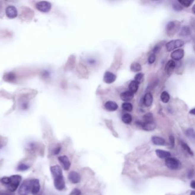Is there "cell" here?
Masks as SVG:
<instances>
[{
  "label": "cell",
  "mask_w": 195,
  "mask_h": 195,
  "mask_svg": "<svg viewBox=\"0 0 195 195\" xmlns=\"http://www.w3.org/2000/svg\"><path fill=\"white\" fill-rule=\"evenodd\" d=\"M22 178L21 176L16 175L10 177H4L1 179V182L7 185L10 192H13L16 191L21 181Z\"/></svg>",
  "instance_id": "6da1fadb"
},
{
  "label": "cell",
  "mask_w": 195,
  "mask_h": 195,
  "mask_svg": "<svg viewBox=\"0 0 195 195\" xmlns=\"http://www.w3.org/2000/svg\"><path fill=\"white\" fill-rule=\"evenodd\" d=\"M180 28V23L176 21L169 22L165 27V31L167 34L170 36H173Z\"/></svg>",
  "instance_id": "7a4b0ae2"
},
{
  "label": "cell",
  "mask_w": 195,
  "mask_h": 195,
  "mask_svg": "<svg viewBox=\"0 0 195 195\" xmlns=\"http://www.w3.org/2000/svg\"><path fill=\"white\" fill-rule=\"evenodd\" d=\"M184 45V41L181 40H173L167 43L165 47L168 52H171L175 49L182 47Z\"/></svg>",
  "instance_id": "3957f363"
},
{
  "label": "cell",
  "mask_w": 195,
  "mask_h": 195,
  "mask_svg": "<svg viewBox=\"0 0 195 195\" xmlns=\"http://www.w3.org/2000/svg\"><path fill=\"white\" fill-rule=\"evenodd\" d=\"M32 183L31 180H26L22 184L19 188L18 193L20 195H27L31 191Z\"/></svg>",
  "instance_id": "277c9868"
},
{
  "label": "cell",
  "mask_w": 195,
  "mask_h": 195,
  "mask_svg": "<svg viewBox=\"0 0 195 195\" xmlns=\"http://www.w3.org/2000/svg\"><path fill=\"white\" fill-rule=\"evenodd\" d=\"M166 166L172 170H178L180 166V162L173 157H168L165 159Z\"/></svg>",
  "instance_id": "5b68a950"
},
{
  "label": "cell",
  "mask_w": 195,
  "mask_h": 195,
  "mask_svg": "<svg viewBox=\"0 0 195 195\" xmlns=\"http://www.w3.org/2000/svg\"><path fill=\"white\" fill-rule=\"evenodd\" d=\"M51 8V4L48 1H40L36 4V8L42 12H48Z\"/></svg>",
  "instance_id": "8992f818"
},
{
  "label": "cell",
  "mask_w": 195,
  "mask_h": 195,
  "mask_svg": "<svg viewBox=\"0 0 195 195\" xmlns=\"http://www.w3.org/2000/svg\"><path fill=\"white\" fill-rule=\"evenodd\" d=\"M55 187L58 191H62L65 188V182L63 175L54 178Z\"/></svg>",
  "instance_id": "52a82bcc"
},
{
  "label": "cell",
  "mask_w": 195,
  "mask_h": 195,
  "mask_svg": "<svg viewBox=\"0 0 195 195\" xmlns=\"http://www.w3.org/2000/svg\"><path fill=\"white\" fill-rule=\"evenodd\" d=\"M32 188L31 192L33 195H37L40 191V184L38 179H33L31 180Z\"/></svg>",
  "instance_id": "ba28073f"
},
{
  "label": "cell",
  "mask_w": 195,
  "mask_h": 195,
  "mask_svg": "<svg viewBox=\"0 0 195 195\" xmlns=\"http://www.w3.org/2000/svg\"><path fill=\"white\" fill-rule=\"evenodd\" d=\"M58 161L61 164L63 168L65 171L69 170L71 167V162L66 156H61L58 157Z\"/></svg>",
  "instance_id": "9c48e42d"
},
{
  "label": "cell",
  "mask_w": 195,
  "mask_h": 195,
  "mask_svg": "<svg viewBox=\"0 0 195 195\" xmlns=\"http://www.w3.org/2000/svg\"><path fill=\"white\" fill-rule=\"evenodd\" d=\"M5 13L9 18H15L17 16L18 12L16 7L13 6H9L5 10Z\"/></svg>",
  "instance_id": "30bf717a"
},
{
  "label": "cell",
  "mask_w": 195,
  "mask_h": 195,
  "mask_svg": "<svg viewBox=\"0 0 195 195\" xmlns=\"http://www.w3.org/2000/svg\"><path fill=\"white\" fill-rule=\"evenodd\" d=\"M184 55V51L183 49H178L174 50L171 53V57L173 60L179 61L183 58Z\"/></svg>",
  "instance_id": "8fae6325"
},
{
  "label": "cell",
  "mask_w": 195,
  "mask_h": 195,
  "mask_svg": "<svg viewBox=\"0 0 195 195\" xmlns=\"http://www.w3.org/2000/svg\"><path fill=\"white\" fill-rule=\"evenodd\" d=\"M176 67V63L173 60H170L165 65V71L168 76H170L173 72Z\"/></svg>",
  "instance_id": "7c38bea8"
},
{
  "label": "cell",
  "mask_w": 195,
  "mask_h": 195,
  "mask_svg": "<svg viewBox=\"0 0 195 195\" xmlns=\"http://www.w3.org/2000/svg\"><path fill=\"white\" fill-rule=\"evenodd\" d=\"M68 178L71 183L73 184L79 183L81 180L80 175L74 171L71 172L68 175Z\"/></svg>",
  "instance_id": "4fadbf2b"
},
{
  "label": "cell",
  "mask_w": 195,
  "mask_h": 195,
  "mask_svg": "<svg viewBox=\"0 0 195 195\" xmlns=\"http://www.w3.org/2000/svg\"><path fill=\"white\" fill-rule=\"evenodd\" d=\"M51 174L53 176V178H55L58 176H63V172L61 167L59 165H54L50 167Z\"/></svg>",
  "instance_id": "5bb4252c"
},
{
  "label": "cell",
  "mask_w": 195,
  "mask_h": 195,
  "mask_svg": "<svg viewBox=\"0 0 195 195\" xmlns=\"http://www.w3.org/2000/svg\"><path fill=\"white\" fill-rule=\"evenodd\" d=\"M116 80V76L111 72H106L104 76V81L106 84H112Z\"/></svg>",
  "instance_id": "9a60e30c"
},
{
  "label": "cell",
  "mask_w": 195,
  "mask_h": 195,
  "mask_svg": "<svg viewBox=\"0 0 195 195\" xmlns=\"http://www.w3.org/2000/svg\"><path fill=\"white\" fill-rule=\"evenodd\" d=\"M144 130L146 131H151L154 130L156 127V124L154 122H141L140 126Z\"/></svg>",
  "instance_id": "2e32d148"
},
{
  "label": "cell",
  "mask_w": 195,
  "mask_h": 195,
  "mask_svg": "<svg viewBox=\"0 0 195 195\" xmlns=\"http://www.w3.org/2000/svg\"><path fill=\"white\" fill-rule=\"evenodd\" d=\"M134 98V94L130 91H125L120 94V98L124 102L131 101Z\"/></svg>",
  "instance_id": "e0dca14e"
},
{
  "label": "cell",
  "mask_w": 195,
  "mask_h": 195,
  "mask_svg": "<svg viewBox=\"0 0 195 195\" xmlns=\"http://www.w3.org/2000/svg\"><path fill=\"white\" fill-rule=\"evenodd\" d=\"M105 108L106 109L110 112H114L116 111L118 109V105L116 103L112 101H107L105 104Z\"/></svg>",
  "instance_id": "ac0fdd59"
},
{
  "label": "cell",
  "mask_w": 195,
  "mask_h": 195,
  "mask_svg": "<svg viewBox=\"0 0 195 195\" xmlns=\"http://www.w3.org/2000/svg\"><path fill=\"white\" fill-rule=\"evenodd\" d=\"M153 96L151 93H147L144 97V99H143V102H144V106H146V107H149L153 103Z\"/></svg>",
  "instance_id": "d6986e66"
},
{
  "label": "cell",
  "mask_w": 195,
  "mask_h": 195,
  "mask_svg": "<svg viewBox=\"0 0 195 195\" xmlns=\"http://www.w3.org/2000/svg\"><path fill=\"white\" fill-rule=\"evenodd\" d=\"M156 154L157 156L160 158V159H167L168 157H170L171 156V153L170 152L161 150V149H157L156 151Z\"/></svg>",
  "instance_id": "ffe728a7"
},
{
  "label": "cell",
  "mask_w": 195,
  "mask_h": 195,
  "mask_svg": "<svg viewBox=\"0 0 195 195\" xmlns=\"http://www.w3.org/2000/svg\"><path fill=\"white\" fill-rule=\"evenodd\" d=\"M139 84L138 82L135 81V80H133L130 82L129 84L128 85V88H129V91L130 92L132 93H136L138 90V87H139Z\"/></svg>",
  "instance_id": "44dd1931"
},
{
  "label": "cell",
  "mask_w": 195,
  "mask_h": 195,
  "mask_svg": "<svg viewBox=\"0 0 195 195\" xmlns=\"http://www.w3.org/2000/svg\"><path fill=\"white\" fill-rule=\"evenodd\" d=\"M152 141L154 145L156 146H164L165 143V141L164 138L159 136H153Z\"/></svg>",
  "instance_id": "7402d4cb"
},
{
  "label": "cell",
  "mask_w": 195,
  "mask_h": 195,
  "mask_svg": "<svg viewBox=\"0 0 195 195\" xmlns=\"http://www.w3.org/2000/svg\"><path fill=\"white\" fill-rule=\"evenodd\" d=\"M161 100L164 103H168L170 100V95L167 91H164L160 96Z\"/></svg>",
  "instance_id": "603a6c76"
},
{
  "label": "cell",
  "mask_w": 195,
  "mask_h": 195,
  "mask_svg": "<svg viewBox=\"0 0 195 195\" xmlns=\"http://www.w3.org/2000/svg\"><path fill=\"white\" fill-rule=\"evenodd\" d=\"M130 69L133 72H138L141 70V65L138 63H133L130 65Z\"/></svg>",
  "instance_id": "cb8c5ba5"
},
{
  "label": "cell",
  "mask_w": 195,
  "mask_h": 195,
  "mask_svg": "<svg viewBox=\"0 0 195 195\" xmlns=\"http://www.w3.org/2000/svg\"><path fill=\"white\" fill-rule=\"evenodd\" d=\"M191 34V31L189 29V27L187 26H184L181 29V32L180 33V35L181 36H188Z\"/></svg>",
  "instance_id": "d4e9b609"
},
{
  "label": "cell",
  "mask_w": 195,
  "mask_h": 195,
  "mask_svg": "<svg viewBox=\"0 0 195 195\" xmlns=\"http://www.w3.org/2000/svg\"><path fill=\"white\" fill-rule=\"evenodd\" d=\"M143 122H154V116L151 113H147L143 117Z\"/></svg>",
  "instance_id": "484cf974"
},
{
  "label": "cell",
  "mask_w": 195,
  "mask_h": 195,
  "mask_svg": "<svg viewBox=\"0 0 195 195\" xmlns=\"http://www.w3.org/2000/svg\"><path fill=\"white\" fill-rule=\"evenodd\" d=\"M122 121L127 124H130L132 121V117L130 114H124L122 116Z\"/></svg>",
  "instance_id": "4316f807"
},
{
  "label": "cell",
  "mask_w": 195,
  "mask_h": 195,
  "mask_svg": "<svg viewBox=\"0 0 195 195\" xmlns=\"http://www.w3.org/2000/svg\"><path fill=\"white\" fill-rule=\"evenodd\" d=\"M122 109L127 112H132L133 110V106L132 104L128 103V102H125L122 104Z\"/></svg>",
  "instance_id": "83f0119b"
},
{
  "label": "cell",
  "mask_w": 195,
  "mask_h": 195,
  "mask_svg": "<svg viewBox=\"0 0 195 195\" xmlns=\"http://www.w3.org/2000/svg\"><path fill=\"white\" fill-rule=\"evenodd\" d=\"M144 74L143 73H138L135 76V81L138 82L139 84H140L144 80Z\"/></svg>",
  "instance_id": "f1b7e54d"
},
{
  "label": "cell",
  "mask_w": 195,
  "mask_h": 195,
  "mask_svg": "<svg viewBox=\"0 0 195 195\" xmlns=\"http://www.w3.org/2000/svg\"><path fill=\"white\" fill-rule=\"evenodd\" d=\"M193 1H187V0H185V1H178V2L179 4L182 6H184L185 7H189L191 6V5L193 3Z\"/></svg>",
  "instance_id": "f546056e"
},
{
  "label": "cell",
  "mask_w": 195,
  "mask_h": 195,
  "mask_svg": "<svg viewBox=\"0 0 195 195\" xmlns=\"http://www.w3.org/2000/svg\"><path fill=\"white\" fill-rule=\"evenodd\" d=\"M187 136L191 139H195V132L193 129H189L186 131Z\"/></svg>",
  "instance_id": "4dcf8cb0"
},
{
  "label": "cell",
  "mask_w": 195,
  "mask_h": 195,
  "mask_svg": "<svg viewBox=\"0 0 195 195\" xmlns=\"http://www.w3.org/2000/svg\"><path fill=\"white\" fill-rule=\"evenodd\" d=\"M182 146H183V147L184 148V149L186 151H187V152H188L189 154H191V155H192V156L194 155V153H193V152H192V151L191 150V149L189 148V146L187 145V144H186V143H182Z\"/></svg>",
  "instance_id": "1f68e13d"
},
{
  "label": "cell",
  "mask_w": 195,
  "mask_h": 195,
  "mask_svg": "<svg viewBox=\"0 0 195 195\" xmlns=\"http://www.w3.org/2000/svg\"><path fill=\"white\" fill-rule=\"evenodd\" d=\"M29 167L28 165H26L25 164H21L18 166V170L20 171H26L27 170H28Z\"/></svg>",
  "instance_id": "d6a6232c"
},
{
  "label": "cell",
  "mask_w": 195,
  "mask_h": 195,
  "mask_svg": "<svg viewBox=\"0 0 195 195\" xmlns=\"http://www.w3.org/2000/svg\"><path fill=\"white\" fill-rule=\"evenodd\" d=\"M156 60V55L154 53L151 54L148 57V63L151 64H153Z\"/></svg>",
  "instance_id": "836d02e7"
},
{
  "label": "cell",
  "mask_w": 195,
  "mask_h": 195,
  "mask_svg": "<svg viewBox=\"0 0 195 195\" xmlns=\"http://www.w3.org/2000/svg\"><path fill=\"white\" fill-rule=\"evenodd\" d=\"M173 8L174 9V10H176V11H181L183 10V7L182 6L178 3H175L173 5Z\"/></svg>",
  "instance_id": "e575fe53"
},
{
  "label": "cell",
  "mask_w": 195,
  "mask_h": 195,
  "mask_svg": "<svg viewBox=\"0 0 195 195\" xmlns=\"http://www.w3.org/2000/svg\"><path fill=\"white\" fill-rule=\"evenodd\" d=\"M170 143H171V146L172 147L175 146V138H174L173 136L171 135L170 136Z\"/></svg>",
  "instance_id": "d590c367"
},
{
  "label": "cell",
  "mask_w": 195,
  "mask_h": 195,
  "mask_svg": "<svg viewBox=\"0 0 195 195\" xmlns=\"http://www.w3.org/2000/svg\"><path fill=\"white\" fill-rule=\"evenodd\" d=\"M7 79H8L10 81H11V80H13L15 79V76H14V74L13 73H9L7 75Z\"/></svg>",
  "instance_id": "8d00e7d4"
},
{
  "label": "cell",
  "mask_w": 195,
  "mask_h": 195,
  "mask_svg": "<svg viewBox=\"0 0 195 195\" xmlns=\"http://www.w3.org/2000/svg\"><path fill=\"white\" fill-rule=\"evenodd\" d=\"M194 172L192 170V171H189V173H188V178L189 179H191L194 177Z\"/></svg>",
  "instance_id": "74e56055"
},
{
  "label": "cell",
  "mask_w": 195,
  "mask_h": 195,
  "mask_svg": "<svg viewBox=\"0 0 195 195\" xmlns=\"http://www.w3.org/2000/svg\"><path fill=\"white\" fill-rule=\"evenodd\" d=\"M72 194L73 195H80V192L79 190L78 189H74L72 192Z\"/></svg>",
  "instance_id": "f35d334b"
},
{
  "label": "cell",
  "mask_w": 195,
  "mask_h": 195,
  "mask_svg": "<svg viewBox=\"0 0 195 195\" xmlns=\"http://www.w3.org/2000/svg\"><path fill=\"white\" fill-rule=\"evenodd\" d=\"M160 50V48L159 46H156V47H154V50H153V52H154V53H157Z\"/></svg>",
  "instance_id": "ab89813d"
},
{
  "label": "cell",
  "mask_w": 195,
  "mask_h": 195,
  "mask_svg": "<svg viewBox=\"0 0 195 195\" xmlns=\"http://www.w3.org/2000/svg\"><path fill=\"white\" fill-rule=\"evenodd\" d=\"M61 151V147H58L55 150V152H54V154H59V152H60Z\"/></svg>",
  "instance_id": "60d3db41"
},
{
  "label": "cell",
  "mask_w": 195,
  "mask_h": 195,
  "mask_svg": "<svg viewBox=\"0 0 195 195\" xmlns=\"http://www.w3.org/2000/svg\"><path fill=\"white\" fill-rule=\"evenodd\" d=\"M191 187H192V189H195V181L194 180H193L191 183Z\"/></svg>",
  "instance_id": "b9f144b4"
},
{
  "label": "cell",
  "mask_w": 195,
  "mask_h": 195,
  "mask_svg": "<svg viewBox=\"0 0 195 195\" xmlns=\"http://www.w3.org/2000/svg\"><path fill=\"white\" fill-rule=\"evenodd\" d=\"M189 113L191 114H192V115H195V108L191 109V111L189 112Z\"/></svg>",
  "instance_id": "7bdbcfd3"
},
{
  "label": "cell",
  "mask_w": 195,
  "mask_h": 195,
  "mask_svg": "<svg viewBox=\"0 0 195 195\" xmlns=\"http://www.w3.org/2000/svg\"><path fill=\"white\" fill-rule=\"evenodd\" d=\"M190 195H195V191H192L191 192V194H190Z\"/></svg>",
  "instance_id": "ee69618b"
}]
</instances>
